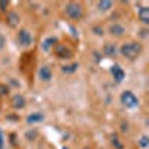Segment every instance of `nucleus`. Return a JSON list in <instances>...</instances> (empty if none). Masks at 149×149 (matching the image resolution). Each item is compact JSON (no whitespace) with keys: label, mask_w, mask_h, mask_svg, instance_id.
Listing matches in <instances>:
<instances>
[{"label":"nucleus","mask_w":149,"mask_h":149,"mask_svg":"<svg viewBox=\"0 0 149 149\" xmlns=\"http://www.w3.org/2000/svg\"><path fill=\"white\" fill-rule=\"evenodd\" d=\"M43 119H45L43 113H37V112L27 116V122H29V124H37V122H42Z\"/></svg>","instance_id":"obj_14"},{"label":"nucleus","mask_w":149,"mask_h":149,"mask_svg":"<svg viewBox=\"0 0 149 149\" xmlns=\"http://www.w3.org/2000/svg\"><path fill=\"white\" fill-rule=\"evenodd\" d=\"M121 103L125 106L127 109H136L139 106V98L134 95V93H131V91H122L121 93Z\"/></svg>","instance_id":"obj_3"},{"label":"nucleus","mask_w":149,"mask_h":149,"mask_svg":"<svg viewBox=\"0 0 149 149\" xmlns=\"http://www.w3.org/2000/svg\"><path fill=\"white\" fill-rule=\"evenodd\" d=\"M17 39H18V43H19L21 46H24V48H29V46L33 45V36H31V33H30L29 30H26V29H22V30L18 31Z\"/></svg>","instance_id":"obj_4"},{"label":"nucleus","mask_w":149,"mask_h":149,"mask_svg":"<svg viewBox=\"0 0 149 149\" xmlns=\"http://www.w3.org/2000/svg\"><path fill=\"white\" fill-rule=\"evenodd\" d=\"M109 33L112 36H115V37H121V36L125 34V27H124L122 24L115 22V24H112V26L109 27Z\"/></svg>","instance_id":"obj_8"},{"label":"nucleus","mask_w":149,"mask_h":149,"mask_svg":"<svg viewBox=\"0 0 149 149\" xmlns=\"http://www.w3.org/2000/svg\"><path fill=\"white\" fill-rule=\"evenodd\" d=\"M112 6H113V3L109 2V0H103V2H98L97 3V8H98V10H100V12H106V10L112 9Z\"/></svg>","instance_id":"obj_15"},{"label":"nucleus","mask_w":149,"mask_h":149,"mask_svg":"<svg viewBox=\"0 0 149 149\" xmlns=\"http://www.w3.org/2000/svg\"><path fill=\"white\" fill-rule=\"evenodd\" d=\"M110 143H112V146H113L115 149H124V143L121 142V139L118 137L116 134H113L110 137Z\"/></svg>","instance_id":"obj_16"},{"label":"nucleus","mask_w":149,"mask_h":149,"mask_svg":"<svg viewBox=\"0 0 149 149\" xmlns=\"http://www.w3.org/2000/svg\"><path fill=\"white\" fill-rule=\"evenodd\" d=\"M93 31H95V34H98V36H102V34H103V29H98V27H94Z\"/></svg>","instance_id":"obj_23"},{"label":"nucleus","mask_w":149,"mask_h":149,"mask_svg":"<svg viewBox=\"0 0 149 149\" xmlns=\"http://www.w3.org/2000/svg\"><path fill=\"white\" fill-rule=\"evenodd\" d=\"M64 12L70 19H74V21H78L84 17V9H82L81 3H76V2L67 3L66 8H64Z\"/></svg>","instance_id":"obj_2"},{"label":"nucleus","mask_w":149,"mask_h":149,"mask_svg":"<svg viewBox=\"0 0 149 149\" xmlns=\"http://www.w3.org/2000/svg\"><path fill=\"white\" fill-rule=\"evenodd\" d=\"M3 145H5V137H3V133L0 131V149H3Z\"/></svg>","instance_id":"obj_22"},{"label":"nucleus","mask_w":149,"mask_h":149,"mask_svg":"<svg viewBox=\"0 0 149 149\" xmlns=\"http://www.w3.org/2000/svg\"><path fill=\"white\" fill-rule=\"evenodd\" d=\"M6 46V37H5V34L3 33H0V51Z\"/></svg>","instance_id":"obj_19"},{"label":"nucleus","mask_w":149,"mask_h":149,"mask_svg":"<svg viewBox=\"0 0 149 149\" xmlns=\"http://www.w3.org/2000/svg\"><path fill=\"white\" fill-rule=\"evenodd\" d=\"M139 19H140L143 24H149V8L142 6V8L139 9Z\"/></svg>","instance_id":"obj_12"},{"label":"nucleus","mask_w":149,"mask_h":149,"mask_svg":"<svg viewBox=\"0 0 149 149\" xmlns=\"http://www.w3.org/2000/svg\"><path fill=\"white\" fill-rule=\"evenodd\" d=\"M78 69H79V64H78V63H73V64H70V66H63V67H61V70H63L64 73H67V74L74 73Z\"/></svg>","instance_id":"obj_17"},{"label":"nucleus","mask_w":149,"mask_h":149,"mask_svg":"<svg viewBox=\"0 0 149 149\" xmlns=\"http://www.w3.org/2000/svg\"><path fill=\"white\" fill-rule=\"evenodd\" d=\"M18 22H19V17L17 12H8V15H6V24L10 27V29H15L18 26Z\"/></svg>","instance_id":"obj_9"},{"label":"nucleus","mask_w":149,"mask_h":149,"mask_svg":"<svg viewBox=\"0 0 149 149\" xmlns=\"http://www.w3.org/2000/svg\"><path fill=\"white\" fill-rule=\"evenodd\" d=\"M8 6H9V2H6V0H2V2H0V10L2 12H6Z\"/></svg>","instance_id":"obj_20"},{"label":"nucleus","mask_w":149,"mask_h":149,"mask_svg":"<svg viewBox=\"0 0 149 149\" xmlns=\"http://www.w3.org/2000/svg\"><path fill=\"white\" fill-rule=\"evenodd\" d=\"M103 54H104L106 57H115V54H116V48H115V45L106 43V45L103 46Z\"/></svg>","instance_id":"obj_13"},{"label":"nucleus","mask_w":149,"mask_h":149,"mask_svg":"<svg viewBox=\"0 0 149 149\" xmlns=\"http://www.w3.org/2000/svg\"><path fill=\"white\" fill-rule=\"evenodd\" d=\"M139 146L143 148V149H146L149 146V137H148V136H142L140 140H139Z\"/></svg>","instance_id":"obj_18"},{"label":"nucleus","mask_w":149,"mask_h":149,"mask_svg":"<svg viewBox=\"0 0 149 149\" xmlns=\"http://www.w3.org/2000/svg\"><path fill=\"white\" fill-rule=\"evenodd\" d=\"M110 74H112V78H113V81L118 82V84L125 79V72H124V69L119 64H113L110 67Z\"/></svg>","instance_id":"obj_6"},{"label":"nucleus","mask_w":149,"mask_h":149,"mask_svg":"<svg viewBox=\"0 0 149 149\" xmlns=\"http://www.w3.org/2000/svg\"><path fill=\"white\" fill-rule=\"evenodd\" d=\"M55 43H57L55 37H46V39L42 42V49L43 51H51V49L55 46Z\"/></svg>","instance_id":"obj_11"},{"label":"nucleus","mask_w":149,"mask_h":149,"mask_svg":"<svg viewBox=\"0 0 149 149\" xmlns=\"http://www.w3.org/2000/svg\"><path fill=\"white\" fill-rule=\"evenodd\" d=\"M84 149H88V148H84Z\"/></svg>","instance_id":"obj_25"},{"label":"nucleus","mask_w":149,"mask_h":149,"mask_svg":"<svg viewBox=\"0 0 149 149\" xmlns=\"http://www.w3.org/2000/svg\"><path fill=\"white\" fill-rule=\"evenodd\" d=\"M146 33H148V30H142V31H140V36H142V37H146V36H148Z\"/></svg>","instance_id":"obj_24"},{"label":"nucleus","mask_w":149,"mask_h":149,"mask_svg":"<svg viewBox=\"0 0 149 149\" xmlns=\"http://www.w3.org/2000/svg\"><path fill=\"white\" fill-rule=\"evenodd\" d=\"M143 51V46L139 43V42H127V43H124L121 45L119 48V52L122 57H125L127 60H134V58H137Z\"/></svg>","instance_id":"obj_1"},{"label":"nucleus","mask_w":149,"mask_h":149,"mask_svg":"<svg viewBox=\"0 0 149 149\" xmlns=\"http://www.w3.org/2000/svg\"><path fill=\"white\" fill-rule=\"evenodd\" d=\"M54 51H55V55L61 60H69L72 58L73 52H72V49L67 48L66 45H55L54 46Z\"/></svg>","instance_id":"obj_5"},{"label":"nucleus","mask_w":149,"mask_h":149,"mask_svg":"<svg viewBox=\"0 0 149 149\" xmlns=\"http://www.w3.org/2000/svg\"><path fill=\"white\" fill-rule=\"evenodd\" d=\"M37 74H39V79L43 81V82H49V81L52 79V70L49 69L48 66L39 67V72H37Z\"/></svg>","instance_id":"obj_7"},{"label":"nucleus","mask_w":149,"mask_h":149,"mask_svg":"<svg viewBox=\"0 0 149 149\" xmlns=\"http://www.w3.org/2000/svg\"><path fill=\"white\" fill-rule=\"evenodd\" d=\"M12 106H14L15 109H22L24 106H26V98H24L21 94H15L14 97H12Z\"/></svg>","instance_id":"obj_10"},{"label":"nucleus","mask_w":149,"mask_h":149,"mask_svg":"<svg viewBox=\"0 0 149 149\" xmlns=\"http://www.w3.org/2000/svg\"><path fill=\"white\" fill-rule=\"evenodd\" d=\"M9 93V88L6 85H0V95H5V94H8Z\"/></svg>","instance_id":"obj_21"}]
</instances>
